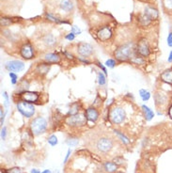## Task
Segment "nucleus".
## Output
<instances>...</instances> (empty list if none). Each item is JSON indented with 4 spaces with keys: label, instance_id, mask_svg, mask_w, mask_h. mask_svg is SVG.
Here are the masks:
<instances>
[{
    "label": "nucleus",
    "instance_id": "nucleus-1",
    "mask_svg": "<svg viewBox=\"0 0 172 173\" xmlns=\"http://www.w3.org/2000/svg\"><path fill=\"white\" fill-rule=\"evenodd\" d=\"M113 148V140L108 137H100L94 142V150L99 153H107Z\"/></svg>",
    "mask_w": 172,
    "mask_h": 173
},
{
    "label": "nucleus",
    "instance_id": "nucleus-2",
    "mask_svg": "<svg viewBox=\"0 0 172 173\" xmlns=\"http://www.w3.org/2000/svg\"><path fill=\"white\" fill-rule=\"evenodd\" d=\"M115 57L120 61H125L132 58L134 56V48L131 44H124L115 51Z\"/></svg>",
    "mask_w": 172,
    "mask_h": 173
},
{
    "label": "nucleus",
    "instance_id": "nucleus-3",
    "mask_svg": "<svg viewBox=\"0 0 172 173\" xmlns=\"http://www.w3.org/2000/svg\"><path fill=\"white\" fill-rule=\"evenodd\" d=\"M47 129V121L43 117H37L31 121L30 130L34 136H39Z\"/></svg>",
    "mask_w": 172,
    "mask_h": 173
},
{
    "label": "nucleus",
    "instance_id": "nucleus-4",
    "mask_svg": "<svg viewBox=\"0 0 172 173\" xmlns=\"http://www.w3.org/2000/svg\"><path fill=\"white\" fill-rule=\"evenodd\" d=\"M125 117L126 113L121 107H114L109 112V119L114 124H120L125 120Z\"/></svg>",
    "mask_w": 172,
    "mask_h": 173
},
{
    "label": "nucleus",
    "instance_id": "nucleus-5",
    "mask_svg": "<svg viewBox=\"0 0 172 173\" xmlns=\"http://www.w3.org/2000/svg\"><path fill=\"white\" fill-rule=\"evenodd\" d=\"M17 109L23 116L27 118H31L35 114L34 105L30 103L24 102V101H22V102H19L17 104Z\"/></svg>",
    "mask_w": 172,
    "mask_h": 173
},
{
    "label": "nucleus",
    "instance_id": "nucleus-6",
    "mask_svg": "<svg viewBox=\"0 0 172 173\" xmlns=\"http://www.w3.org/2000/svg\"><path fill=\"white\" fill-rule=\"evenodd\" d=\"M86 115L78 113L76 115L69 116L66 119V123L70 126H73V127H78V126H83L84 124H86Z\"/></svg>",
    "mask_w": 172,
    "mask_h": 173
},
{
    "label": "nucleus",
    "instance_id": "nucleus-7",
    "mask_svg": "<svg viewBox=\"0 0 172 173\" xmlns=\"http://www.w3.org/2000/svg\"><path fill=\"white\" fill-rule=\"evenodd\" d=\"M77 52L82 57H87L93 53V46L87 43H80L77 46Z\"/></svg>",
    "mask_w": 172,
    "mask_h": 173
},
{
    "label": "nucleus",
    "instance_id": "nucleus-8",
    "mask_svg": "<svg viewBox=\"0 0 172 173\" xmlns=\"http://www.w3.org/2000/svg\"><path fill=\"white\" fill-rule=\"evenodd\" d=\"M20 54L24 60H31V58L34 57V49H33V46L29 43L24 44L22 47H21Z\"/></svg>",
    "mask_w": 172,
    "mask_h": 173
},
{
    "label": "nucleus",
    "instance_id": "nucleus-9",
    "mask_svg": "<svg viewBox=\"0 0 172 173\" xmlns=\"http://www.w3.org/2000/svg\"><path fill=\"white\" fill-rule=\"evenodd\" d=\"M137 53L142 57H148L150 55V45L146 39H141L137 44Z\"/></svg>",
    "mask_w": 172,
    "mask_h": 173
},
{
    "label": "nucleus",
    "instance_id": "nucleus-10",
    "mask_svg": "<svg viewBox=\"0 0 172 173\" xmlns=\"http://www.w3.org/2000/svg\"><path fill=\"white\" fill-rule=\"evenodd\" d=\"M6 68L10 71H21L24 68V64L23 61L20 60H11L6 63Z\"/></svg>",
    "mask_w": 172,
    "mask_h": 173
},
{
    "label": "nucleus",
    "instance_id": "nucleus-11",
    "mask_svg": "<svg viewBox=\"0 0 172 173\" xmlns=\"http://www.w3.org/2000/svg\"><path fill=\"white\" fill-rule=\"evenodd\" d=\"M21 98L23 99V101L27 103H35L39 100V94L37 92L33 91H24L21 93Z\"/></svg>",
    "mask_w": 172,
    "mask_h": 173
},
{
    "label": "nucleus",
    "instance_id": "nucleus-12",
    "mask_svg": "<svg viewBox=\"0 0 172 173\" xmlns=\"http://www.w3.org/2000/svg\"><path fill=\"white\" fill-rule=\"evenodd\" d=\"M97 37L102 41H106L112 37V31L109 27H103L97 32Z\"/></svg>",
    "mask_w": 172,
    "mask_h": 173
},
{
    "label": "nucleus",
    "instance_id": "nucleus-13",
    "mask_svg": "<svg viewBox=\"0 0 172 173\" xmlns=\"http://www.w3.org/2000/svg\"><path fill=\"white\" fill-rule=\"evenodd\" d=\"M86 118L87 120L89 121H96L99 118V112L97 111V109H95L94 107H89L86 110Z\"/></svg>",
    "mask_w": 172,
    "mask_h": 173
},
{
    "label": "nucleus",
    "instance_id": "nucleus-14",
    "mask_svg": "<svg viewBox=\"0 0 172 173\" xmlns=\"http://www.w3.org/2000/svg\"><path fill=\"white\" fill-rule=\"evenodd\" d=\"M145 14L148 16L150 20H155L158 18V11L150 7H147L145 9Z\"/></svg>",
    "mask_w": 172,
    "mask_h": 173
},
{
    "label": "nucleus",
    "instance_id": "nucleus-15",
    "mask_svg": "<svg viewBox=\"0 0 172 173\" xmlns=\"http://www.w3.org/2000/svg\"><path fill=\"white\" fill-rule=\"evenodd\" d=\"M161 79L162 81L172 85V69H169L164 71L161 74Z\"/></svg>",
    "mask_w": 172,
    "mask_h": 173
},
{
    "label": "nucleus",
    "instance_id": "nucleus-16",
    "mask_svg": "<svg viewBox=\"0 0 172 173\" xmlns=\"http://www.w3.org/2000/svg\"><path fill=\"white\" fill-rule=\"evenodd\" d=\"M103 169L108 173H113L118 169V165L115 162H106L103 164Z\"/></svg>",
    "mask_w": 172,
    "mask_h": 173
},
{
    "label": "nucleus",
    "instance_id": "nucleus-17",
    "mask_svg": "<svg viewBox=\"0 0 172 173\" xmlns=\"http://www.w3.org/2000/svg\"><path fill=\"white\" fill-rule=\"evenodd\" d=\"M43 43L47 45V46H54L57 43V40L55 36L53 34H46L43 38Z\"/></svg>",
    "mask_w": 172,
    "mask_h": 173
},
{
    "label": "nucleus",
    "instance_id": "nucleus-18",
    "mask_svg": "<svg viewBox=\"0 0 172 173\" xmlns=\"http://www.w3.org/2000/svg\"><path fill=\"white\" fill-rule=\"evenodd\" d=\"M44 60L48 63H58L60 61L59 57H58L57 54H54V53H49L47 55H45Z\"/></svg>",
    "mask_w": 172,
    "mask_h": 173
},
{
    "label": "nucleus",
    "instance_id": "nucleus-19",
    "mask_svg": "<svg viewBox=\"0 0 172 173\" xmlns=\"http://www.w3.org/2000/svg\"><path fill=\"white\" fill-rule=\"evenodd\" d=\"M59 7L61 10H63L65 11H71L73 10V5L71 0H62L59 4Z\"/></svg>",
    "mask_w": 172,
    "mask_h": 173
},
{
    "label": "nucleus",
    "instance_id": "nucleus-20",
    "mask_svg": "<svg viewBox=\"0 0 172 173\" xmlns=\"http://www.w3.org/2000/svg\"><path fill=\"white\" fill-rule=\"evenodd\" d=\"M166 95L165 93H163V92H156V94H155V102H156V104H164L166 102Z\"/></svg>",
    "mask_w": 172,
    "mask_h": 173
},
{
    "label": "nucleus",
    "instance_id": "nucleus-21",
    "mask_svg": "<svg viewBox=\"0 0 172 173\" xmlns=\"http://www.w3.org/2000/svg\"><path fill=\"white\" fill-rule=\"evenodd\" d=\"M142 110H143V112H144V115H145V118H146L147 120H152V118L154 117V113H153V111L152 110V109L147 106V105L143 104L142 105Z\"/></svg>",
    "mask_w": 172,
    "mask_h": 173
},
{
    "label": "nucleus",
    "instance_id": "nucleus-22",
    "mask_svg": "<svg viewBox=\"0 0 172 173\" xmlns=\"http://www.w3.org/2000/svg\"><path fill=\"white\" fill-rule=\"evenodd\" d=\"M49 70H50V64H40V65H38L36 68V71L38 74H40L41 75L47 74Z\"/></svg>",
    "mask_w": 172,
    "mask_h": 173
},
{
    "label": "nucleus",
    "instance_id": "nucleus-23",
    "mask_svg": "<svg viewBox=\"0 0 172 173\" xmlns=\"http://www.w3.org/2000/svg\"><path fill=\"white\" fill-rule=\"evenodd\" d=\"M139 22H140V24H141L143 27H147V26H149V25L150 24V22H152V20H150V19L148 17V16H147V15L144 13V14L140 15V17H139Z\"/></svg>",
    "mask_w": 172,
    "mask_h": 173
},
{
    "label": "nucleus",
    "instance_id": "nucleus-24",
    "mask_svg": "<svg viewBox=\"0 0 172 173\" xmlns=\"http://www.w3.org/2000/svg\"><path fill=\"white\" fill-rule=\"evenodd\" d=\"M78 111H79V104L77 103H74L71 105V108L69 110V116L76 115V114H78Z\"/></svg>",
    "mask_w": 172,
    "mask_h": 173
},
{
    "label": "nucleus",
    "instance_id": "nucleus-25",
    "mask_svg": "<svg viewBox=\"0 0 172 173\" xmlns=\"http://www.w3.org/2000/svg\"><path fill=\"white\" fill-rule=\"evenodd\" d=\"M139 95H140V97H141V99L143 100L144 102H146V101H148V100L150 98V91L144 90V88H142V90H139Z\"/></svg>",
    "mask_w": 172,
    "mask_h": 173
},
{
    "label": "nucleus",
    "instance_id": "nucleus-26",
    "mask_svg": "<svg viewBox=\"0 0 172 173\" xmlns=\"http://www.w3.org/2000/svg\"><path fill=\"white\" fill-rule=\"evenodd\" d=\"M79 143V140L77 138H68L66 140V144L69 147H76Z\"/></svg>",
    "mask_w": 172,
    "mask_h": 173
},
{
    "label": "nucleus",
    "instance_id": "nucleus-27",
    "mask_svg": "<svg viewBox=\"0 0 172 173\" xmlns=\"http://www.w3.org/2000/svg\"><path fill=\"white\" fill-rule=\"evenodd\" d=\"M98 83L100 86H103L106 85V75H104L103 73H100L98 74Z\"/></svg>",
    "mask_w": 172,
    "mask_h": 173
},
{
    "label": "nucleus",
    "instance_id": "nucleus-28",
    "mask_svg": "<svg viewBox=\"0 0 172 173\" xmlns=\"http://www.w3.org/2000/svg\"><path fill=\"white\" fill-rule=\"evenodd\" d=\"M115 134H118V137L121 139V141H122V142L124 143V144H128V143L130 142L129 138H128L127 137H125L122 133H120V131H115Z\"/></svg>",
    "mask_w": 172,
    "mask_h": 173
},
{
    "label": "nucleus",
    "instance_id": "nucleus-29",
    "mask_svg": "<svg viewBox=\"0 0 172 173\" xmlns=\"http://www.w3.org/2000/svg\"><path fill=\"white\" fill-rule=\"evenodd\" d=\"M57 137L55 136V134H52V136H50L48 137V143H49V145H51V146H56L57 144Z\"/></svg>",
    "mask_w": 172,
    "mask_h": 173
},
{
    "label": "nucleus",
    "instance_id": "nucleus-30",
    "mask_svg": "<svg viewBox=\"0 0 172 173\" xmlns=\"http://www.w3.org/2000/svg\"><path fill=\"white\" fill-rule=\"evenodd\" d=\"M131 61H133L134 63H136V64H143L144 63V60L141 57H138V56H135L131 58Z\"/></svg>",
    "mask_w": 172,
    "mask_h": 173
},
{
    "label": "nucleus",
    "instance_id": "nucleus-31",
    "mask_svg": "<svg viewBox=\"0 0 172 173\" xmlns=\"http://www.w3.org/2000/svg\"><path fill=\"white\" fill-rule=\"evenodd\" d=\"M46 17H47L49 20H51V21H53V22H56V23H65V24L68 23V22H64V21H61V20H59L58 18L55 17V16L49 14V13H46Z\"/></svg>",
    "mask_w": 172,
    "mask_h": 173
},
{
    "label": "nucleus",
    "instance_id": "nucleus-32",
    "mask_svg": "<svg viewBox=\"0 0 172 173\" xmlns=\"http://www.w3.org/2000/svg\"><path fill=\"white\" fill-rule=\"evenodd\" d=\"M106 65L108 67V68H114L116 65V61L114 60H108L106 62Z\"/></svg>",
    "mask_w": 172,
    "mask_h": 173
},
{
    "label": "nucleus",
    "instance_id": "nucleus-33",
    "mask_svg": "<svg viewBox=\"0 0 172 173\" xmlns=\"http://www.w3.org/2000/svg\"><path fill=\"white\" fill-rule=\"evenodd\" d=\"M11 24V21L7 18H1V25L3 27H8L9 25Z\"/></svg>",
    "mask_w": 172,
    "mask_h": 173
},
{
    "label": "nucleus",
    "instance_id": "nucleus-34",
    "mask_svg": "<svg viewBox=\"0 0 172 173\" xmlns=\"http://www.w3.org/2000/svg\"><path fill=\"white\" fill-rule=\"evenodd\" d=\"M6 173H22V170H21V168L19 167H13L9 169Z\"/></svg>",
    "mask_w": 172,
    "mask_h": 173
},
{
    "label": "nucleus",
    "instance_id": "nucleus-35",
    "mask_svg": "<svg viewBox=\"0 0 172 173\" xmlns=\"http://www.w3.org/2000/svg\"><path fill=\"white\" fill-rule=\"evenodd\" d=\"M10 79H11V83L13 84H16L17 82V75H16L14 73H10Z\"/></svg>",
    "mask_w": 172,
    "mask_h": 173
},
{
    "label": "nucleus",
    "instance_id": "nucleus-36",
    "mask_svg": "<svg viewBox=\"0 0 172 173\" xmlns=\"http://www.w3.org/2000/svg\"><path fill=\"white\" fill-rule=\"evenodd\" d=\"M72 32L73 33L74 35H79L81 33V29L80 28H78L76 26H73L72 27Z\"/></svg>",
    "mask_w": 172,
    "mask_h": 173
},
{
    "label": "nucleus",
    "instance_id": "nucleus-37",
    "mask_svg": "<svg viewBox=\"0 0 172 173\" xmlns=\"http://www.w3.org/2000/svg\"><path fill=\"white\" fill-rule=\"evenodd\" d=\"M167 44L170 47H172V32H170L169 34V37H167Z\"/></svg>",
    "mask_w": 172,
    "mask_h": 173
},
{
    "label": "nucleus",
    "instance_id": "nucleus-38",
    "mask_svg": "<svg viewBox=\"0 0 172 173\" xmlns=\"http://www.w3.org/2000/svg\"><path fill=\"white\" fill-rule=\"evenodd\" d=\"M6 134H7V129H6V127H3L1 130V138L3 140L6 138Z\"/></svg>",
    "mask_w": 172,
    "mask_h": 173
},
{
    "label": "nucleus",
    "instance_id": "nucleus-39",
    "mask_svg": "<svg viewBox=\"0 0 172 173\" xmlns=\"http://www.w3.org/2000/svg\"><path fill=\"white\" fill-rule=\"evenodd\" d=\"M74 38H75V35L73 34V32H71L70 34H68L66 36V39L68 41H73V40H74Z\"/></svg>",
    "mask_w": 172,
    "mask_h": 173
},
{
    "label": "nucleus",
    "instance_id": "nucleus-40",
    "mask_svg": "<svg viewBox=\"0 0 172 173\" xmlns=\"http://www.w3.org/2000/svg\"><path fill=\"white\" fill-rule=\"evenodd\" d=\"M0 117H1V120H0V123H1V125H3V122H4V113H3V109H0Z\"/></svg>",
    "mask_w": 172,
    "mask_h": 173
},
{
    "label": "nucleus",
    "instance_id": "nucleus-41",
    "mask_svg": "<svg viewBox=\"0 0 172 173\" xmlns=\"http://www.w3.org/2000/svg\"><path fill=\"white\" fill-rule=\"evenodd\" d=\"M71 153H72V151H71V149H69V150H68V151H67V155H66V157H65V159H64V163H66L67 161H68V158L70 157Z\"/></svg>",
    "mask_w": 172,
    "mask_h": 173
},
{
    "label": "nucleus",
    "instance_id": "nucleus-42",
    "mask_svg": "<svg viewBox=\"0 0 172 173\" xmlns=\"http://www.w3.org/2000/svg\"><path fill=\"white\" fill-rule=\"evenodd\" d=\"M3 96L5 97V104H6V105H8V104H9V97H8V95H7L6 92H4V93H3Z\"/></svg>",
    "mask_w": 172,
    "mask_h": 173
},
{
    "label": "nucleus",
    "instance_id": "nucleus-43",
    "mask_svg": "<svg viewBox=\"0 0 172 173\" xmlns=\"http://www.w3.org/2000/svg\"><path fill=\"white\" fill-rule=\"evenodd\" d=\"M114 162H115L117 165H118V164H121V163H122V162H123V160L121 159V158L117 157V158H115V159H114Z\"/></svg>",
    "mask_w": 172,
    "mask_h": 173
},
{
    "label": "nucleus",
    "instance_id": "nucleus-44",
    "mask_svg": "<svg viewBox=\"0 0 172 173\" xmlns=\"http://www.w3.org/2000/svg\"><path fill=\"white\" fill-rule=\"evenodd\" d=\"M98 66L100 67L101 69L103 70V73H104V74H107V71H106V69L104 68V67H103V66L102 64H101V63H98Z\"/></svg>",
    "mask_w": 172,
    "mask_h": 173
},
{
    "label": "nucleus",
    "instance_id": "nucleus-45",
    "mask_svg": "<svg viewBox=\"0 0 172 173\" xmlns=\"http://www.w3.org/2000/svg\"><path fill=\"white\" fill-rule=\"evenodd\" d=\"M166 4L169 8H172V0H166Z\"/></svg>",
    "mask_w": 172,
    "mask_h": 173
},
{
    "label": "nucleus",
    "instance_id": "nucleus-46",
    "mask_svg": "<svg viewBox=\"0 0 172 173\" xmlns=\"http://www.w3.org/2000/svg\"><path fill=\"white\" fill-rule=\"evenodd\" d=\"M65 55H66V56H67V57H68V58H70V60H73V55H70L68 52H65Z\"/></svg>",
    "mask_w": 172,
    "mask_h": 173
},
{
    "label": "nucleus",
    "instance_id": "nucleus-47",
    "mask_svg": "<svg viewBox=\"0 0 172 173\" xmlns=\"http://www.w3.org/2000/svg\"><path fill=\"white\" fill-rule=\"evenodd\" d=\"M169 118L172 120V105L169 107Z\"/></svg>",
    "mask_w": 172,
    "mask_h": 173
},
{
    "label": "nucleus",
    "instance_id": "nucleus-48",
    "mask_svg": "<svg viewBox=\"0 0 172 173\" xmlns=\"http://www.w3.org/2000/svg\"><path fill=\"white\" fill-rule=\"evenodd\" d=\"M167 60H169V62L172 63V51L170 52V54H169V58H167Z\"/></svg>",
    "mask_w": 172,
    "mask_h": 173
},
{
    "label": "nucleus",
    "instance_id": "nucleus-49",
    "mask_svg": "<svg viewBox=\"0 0 172 173\" xmlns=\"http://www.w3.org/2000/svg\"><path fill=\"white\" fill-rule=\"evenodd\" d=\"M30 173H41V172L38 170V169H35V168H34V169H31V172Z\"/></svg>",
    "mask_w": 172,
    "mask_h": 173
},
{
    "label": "nucleus",
    "instance_id": "nucleus-50",
    "mask_svg": "<svg viewBox=\"0 0 172 173\" xmlns=\"http://www.w3.org/2000/svg\"><path fill=\"white\" fill-rule=\"evenodd\" d=\"M41 173H51V171H50L49 169H45V170H43Z\"/></svg>",
    "mask_w": 172,
    "mask_h": 173
},
{
    "label": "nucleus",
    "instance_id": "nucleus-51",
    "mask_svg": "<svg viewBox=\"0 0 172 173\" xmlns=\"http://www.w3.org/2000/svg\"><path fill=\"white\" fill-rule=\"evenodd\" d=\"M118 173H123V172H121V171H120V172H118Z\"/></svg>",
    "mask_w": 172,
    "mask_h": 173
}]
</instances>
